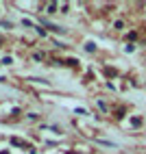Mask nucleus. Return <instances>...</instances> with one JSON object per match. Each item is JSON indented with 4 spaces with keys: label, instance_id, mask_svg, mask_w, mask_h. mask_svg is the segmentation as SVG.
<instances>
[{
    "label": "nucleus",
    "instance_id": "nucleus-1",
    "mask_svg": "<svg viewBox=\"0 0 146 154\" xmlns=\"http://www.w3.org/2000/svg\"><path fill=\"white\" fill-rule=\"evenodd\" d=\"M46 9H48V13H55V9H57V5H55V2H48V5H46Z\"/></svg>",
    "mask_w": 146,
    "mask_h": 154
}]
</instances>
